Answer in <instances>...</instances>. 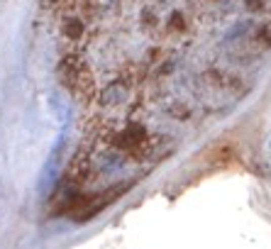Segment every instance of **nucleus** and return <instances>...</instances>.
Instances as JSON below:
<instances>
[{"instance_id": "423d86ee", "label": "nucleus", "mask_w": 271, "mask_h": 249, "mask_svg": "<svg viewBox=\"0 0 271 249\" xmlns=\"http://www.w3.org/2000/svg\"><path fill=\"white\" fill-rule=\"evenodd\" d=\"M54 3H59V0H42V5H44V8H52Z\"/></svg>"}, {"instance_id": "7ed1b4c3", "label": "nucleus", "mask_w": 271, "mask_h": 249, "mask_svg": "<svg viewBox=\"0 0 271 249\" xmlns=\"http://www.w3.org/2000/svg\"><path fill=\"white\" fill-rule=\"evenodd\" d=\"M64 34L68 39H81L83 37V22L81 20H66L64 22Z\"/></svg>"}, {"instance_id": "f257e3e1", "label": "nucleus", "mask_w": 271, "mask_h": 249, "mask_svg": "<svg viewBox=\"0 0 271 249\" xmlns=\"http://www.w3.org/2000/svg\"><path fill=\"white\" fill-rule=\"evenodd\" d=\"M142 142H144V127H142V124H130V127H127L125 132H120L118 139H115V144L122 147V149H137Z\"/></svg>"}, {"instance_id": "20e7f679", "label": "nucleus", "mask_w": 271, "mask_h": 249, "mask_svg": "<svg viewBox=\"0 0 271 249\" xmlns=\"http://www.w3.org/2000/svg\"><path fill=\"white\" fill-rule=\"evenodd\" d=\"M186 25H183V15L181 13H174L171 15V29H183Z\"/></svg>"}, {"instance_id": "f03ea898", "label": "nucleus", "mask_w": 271, "mask_h": 249, "mask_svg": "<svg viewBox=\"0 0 271 249\" xmlns=\"http://www.w3.org/2000/svg\"><path fill=\"white\" fill-rule=\"evenodd\" d=\"M127 98V86L122 81H112L108 83L105 88H103V93H100V103L103 105H118V103H122Z\"/></svg>"}, {"instance_id": "39448f33", "label": "nucleus", "mask_w": 271, "mask_h": 249, "mask_svg": "<svg viewBox=\"0 0 271 249\" xmlns=\"http://www.w3.org/2000/svg\"><path fill=\"white\" fill-rule=\"evenodd\" d=\"M247 10H261V0H247Z\"/></svg>"}]
</instances>
